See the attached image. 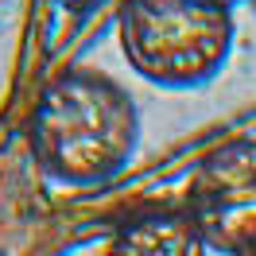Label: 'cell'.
<instances>
[{
    "label": "cell",
    "mask_w": 256,
    "mask_h": 256,
    "mask_svg": "<svg viewBox=\"0 0 256 256\" xmlns=\"http://www.w3.org/2000/svg\"><path fill=\"white\" fill-rule=\"evenodd\" d=\"M28 140L50 178L90 186L128 167L140 144V112L132 94L105 70L70 66L35 97Z\"/></svg>",
    "instance_id": "1"
},
{
    "label": "cell",
    "mask_w": 256,
    "mask_h": 256,
    "mask_svg": "<svg viewBox=\"0 0 256 256\" xmlns=\"http://www.w3.org/2000/svg\"><path fill=\"white\" fill-rule=\"evenodd\" d=\"M120 54L160 90H198L222 74L233 50V8L214 0H124Z\"/></svg>",
    "instance_id": "2"
},
{
    "label": "cell",
    "mask_w": 256,
    "mask_h": 256,
    "mask_svg": "<svg viewBox=\"0 0 256 256\" xmlns=\"http://www.w3.org/2000/svg\"><path fill=\"white\" fill-rule=\"evenodd\" d=\"M210 252H256V136L225 140L194 167L182 198Z\"/></svg>",
    "instance_id": "3"
},
{
    "label": "cell",
    "mask_w": 256,
    "mask_h": 256,
    "mask_svg": "<svg viewBox=\"0 0 256 256\" xmlns=\"http://www.w3.org/2000/svg\"><path fill=\"white\" fill-rule=\"evenodd\" d=\"M105 256H210V244L186 206H160L128 218L109 237Z\"/></svg>",
    "instance_id": "4"
},
{
    "label": "cell",
    "mask_w": 256,
    "mask_h": 256,
    "mask_svg": "<svg viewBox=\"0 0 256 256\" xmlns=\"http://www.w3.org/2000/svg\"><path fill=\"white\" fill-rule=\"evenodd\" d=\"M214 4H225V8H237V4H244V0H214Z\"/></svg>",
    "instance_id": "5"
},
{
    "label": "cell",
    "mask_w": 256,
    "mask_h": 256,
    "mask_svg": "<svg viewBox=\"0 0 256 256\" xmlns=\"http://www.w3.org/2000/svg\"><path fill=\"white\" fill-rule=\"evenodd\" d=\"M244 4H248V12H256V0H244Z\"/></svg>",
    "instance_id": "6"
},
{
    "label": "cell",
    "mask_w": 256,
    "mask_h": 256,
    "mask_svg": "<svg viewBox=\"0 0 256 256\" xmlns=\"http://www.w3.org/2000/svg\"><path fill=\"white\" fill-rule=\"evenodd\" d=\"M240 256H256V252H240Z\"/></svg>",
    "instance_id": "7"
},
{
    "label": "cell",
    "mask_w": 256,
    "mask_h": 256,
    "mask_svg": "<svg viewBox=\"0 0 256 256\" xmlns=\"http://www.w3.org/2000/svg\"><path fill=\"white\" fill-rule=\"evenodd\" d=\"M0 256H4V252H0Z\"/></svg>",
    "instance_id": "8"
}]
</instances>
